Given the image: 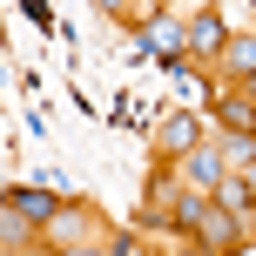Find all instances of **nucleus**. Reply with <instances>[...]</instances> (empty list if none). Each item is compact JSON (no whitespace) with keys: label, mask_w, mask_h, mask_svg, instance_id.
I'll return each mask as SVG.
<instances>
[{"label":"nucleus","mask_w":256,"mask_h":256,"mask_svg":"<svg viewBox=\"0 0 256 256\" xmlns=\"http://www.w3.org/2000/svg\"><path fill=\"white\" fill-rule=\"evenodd\" d=\"M222 209H230V216H243V222H256V182L243 176V168H236L230 182H222V196H216Z\"/></svg>","instance_id":"9d476101"},{"label":"nucleus","mask_w":256,"mask_h":256,"mask_svg":"<svg viewBox=\"0 0 256 256\" xmlns=\"http://www.w3.org/2000/svg\"><path fill=\"white\" fill-rule=\"evenodd\" d=\"M250 236H256V222L230 216L222 202H209V209H202V222H196V236H189V256H243V250H250Z\"/></svg>","instance_id":"f257e3e1"},{"label":"nucleus","mask_w":256,"mask_h":256,"mask_svg":"<svg viewBox=\"0 0 256 256\" xmlns=\"http://www.w3.org/2000/svg\"><path fill=\"white\" fill-rule=\"evenodd\" d=\"M0 202H7L14 216H27L34 230H48V222L61 216V202H68V196H54V189H34V182H20V189H7Z\"/></svg>","instance_id":"1a4fd4ad"},{"label":"nucleus","mask_w":256,"mask_h":256,"mask_svg":"<svg viewBox=\"0 0 256 256\" xmlns=\"http://www.w3.org/2000/svg\"><path fill=\"white\" fill-rule=\"evenodd\" d=\"M108 250H115V256H148V243H135V236H115Z\"/></svg>","instance_id":"9b49d317"},{"label":"nucleus","mask_w":256,"mask_h":256,"mask_svg":"<svg viewBox=\"0 0 256 256\" xmlns=\"http://www.w3.org/2000/svg\"><path fill=\"white\" fill-rule=\"evenodd\" d=\"M202 142H216V128L196 115V108H176V115H162V128L148 135V162H182V155H196Z\"/></svg>","instance_id":"f03ea898"},{"label":"nucleus","mask_w":256,"mask_h":256,"mask_svg":"<svg viewBox=\"0 0 256 256\" xmlns=\"http://www.w3.org/2000/svg\"><path fill=\"white\" fill-rule=\"evenodd\" d=\"M230 7H189V61L202 68V74H216L222 54H230Z\"/></svg>","instance_id":"7ed1b4c3"},{"label":"nucleus","mask_w":256,"mask_h":256,"mask_svg":"<svg viewBox=\"0 0 256 256\" xmlns=\"http://www.w3.org/2000/svg\"><path fill=\"white\" fill-rule=\"evenodd\" d=\"M94 202H61V216L40 230V243H48L54 256H74V250H94Z\"/></svg>","instance_id":"423d86ee"},{"label":"nucleus","mask_w":256,"mask_h":256,"mask_svg":"<svg viewBox=\"0 0 256 256\" xmlns=\"http://www.w3.org/2000/svg\"><path fill=\"white\" fill-rule=\"evenodd\" d=\"M14 256H54V250H48V243H34V250H14Z\"/></svg>","instance_id":"f8f14e48"},{"label":"nucleus","mask_w":256,"mask_h":256,"mask_svg":"<svg viewBox=\"0 0 256 256\" xmlns=\"http://www.w3.org/2000/svg\"><path fill=\"white\" fill-rule=\"evenodd\" d=\"M142 40L162 54H176V61H189V7H155L148 20H142Z\"/></svg>","instance_id":"0eeeda50"},{"label":"nucleus","mask_w":256,"mask_h":256,"mask_svg":"<svg viewBox=\"0 0 256 256\" xmlns=\"http://www.w3.org/2000/svg\"><path fill=\"white\" fill-rule=\"evenodd\" d=\"M176 176H182V189H189V196L216 202V196H222V182H230L236 168H230V155H222V142H202L196 155H182V162H176Z\"/></svg>","instance_id":"39448f33"},{"label":"nucleus","mask_w":256,"mask_h":256,"mask_svg":"<svg viewBox=\"0 0 256 256\" xmlns=\"http://www.w3.org/2000/svg\"><path fill=\"white\" fill-rule=\"evenodd\" d=\"M209 128L216 135H256V108L243 88H209Z\"/></svg>","instance_id":"6e6552de"},{"label":"nucleus","mask_w":256,"mask_h":256,"mask_svg":"<svg viewBox=\"0 0 256 256\" xmlns=\"http://www.w3.org/2000/svg\"><path fill=\"white\" fill-rule=\"evenodd\" d=\"M243 94H250V108H256V81H243Z\"/></svg>","instance_id":"ddd939ff"},{"label":"nucleus","mask_w":256,"mask_h":256,"mask_svg":"<svg viewBox=\"0 0 256 256\" xmlns=\"http://www.w3.org/2000/svg\"><path fill=\"white\" fill-rule=\"evenodd\" d=\"M182 202H189V189H182L176 162H148V182H142V222H148V230H168Z\"/></svg>","instance_id":"20e7f679"}]
</instances>
